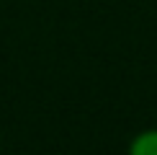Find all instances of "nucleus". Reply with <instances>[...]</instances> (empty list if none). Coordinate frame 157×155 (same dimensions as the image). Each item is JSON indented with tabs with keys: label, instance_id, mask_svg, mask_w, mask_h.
Wrapping results in <instances>:
<instances>
[{
	"label": "nucleus",
	"instance_id": "f257e3e1",
	"mask_svg": "<svg viewBox=\"0 0 157 155\" xmlns=\"http://www.w3.org/2000/svg\"><path fill=\"white\" fill-rule=\"evenodd\" d=\"M129 153L132 155H157V127L136 132L132 142H129Z\"/></svg>",
	"mask_w": 157,
	"mask_h": 155
}]
</instances>
